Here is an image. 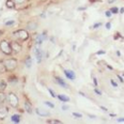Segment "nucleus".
<instances>
[{
  "instance_id": "2f4dec72",
  "label": "nucleus",
  "mask_w": 124,
  "mask_h": 124,
  "mask_svg": "<svg viewBox=\"0 0 124 124\" xmlns=\"http://www.w3.org/2000/svg\"><path fill=\"white\" fill-rule=\"evenodd\" d=\"M15 2H17V3H23V2L25 1V0H14Z\"/></svg>"
},
{
  "instance_id": "9d476101",
  "label": "nucleus",
  "mask_w": 124,
  "mask_h": 124,
  "mask_svg": "<svg viewBox=\"0 0 124 124\" xmlns=\"http://www.w3.org/2000/svg\"><path fill=\"white\" fill-rule=\"evenodd\" d=\"M8 115V109L4 107H1L0 108V119H4Z\"/></svg>"
},
{
  "instance_id": "f03ea898",
  "label": "nucleus",
  "mask_w": 124,
  "mask_h": 124,
  "mask_svg": "<svg viewBox=\"0 0 124 124\" xmlns=\"http://www.w3.org/2000/svg\"><path fill=\"white\" fill-rule=\"evenodd\" d=\"M7 101L12 107H17V105H18V97L14 93H9L7 96Z\"/></svg>"
},
{
  "instance_id": "f704fd0d",
  "label": "nucleus",
  "mask_w": 124,
  "mask_h": 124,
  "mask_svg": "<svg viewBox=\"0 0 124 124\" xmlns=\"http://www.w3.org/2000/svg\"><path fill=\"white\" fill-rule=\"evenodd\" d=\"M118 78H119V80H120V81H122V82H123V78L120 76V75H118Z\"/></svg>"
},
{
  "instance_id": "cd10ccee",
  "label": "nucleus",
  "mask_w": 124,
  "mask_h": 124,
  "mask_svg": "<svg viewBox=\"0 0 124 124\" xmlns=\"http://www.w3.org/2000/svg\"><path fill=\"white\" fill-rule=\"evenodd\" d=\"M94 92L96 93V94H99V95H102V92H101L100 90H97V89H95V90H94Z\"/></svg>"
},
{
  "instance_id": "2eb2a0df",
  "label": "nucleus",
  "mask_w": 124,
  "mask_h": 124,
  "mask_svg": "<svg viewBox=\"0 0 124 124\" xmlns=\"http://www.w3.org/2000/svg\"><path fill=\"white\" fill-rule=\"evenodd\" d=\"M11 46H12V49H14L15 51H19L20 50V46L18 45V43H13V44H11Z\"/></svg>"
},
{
  "instance_id": "f8f14e48",
  "label": "nucleus",
  "mask_w": 124,
  "mask_h": 124,
  "mask_svg": "<svg viewBox=\"0 0 124 124\" xmlns=\"http://www.w3.org/2000/svg\"><path fill=\"white\" fill-rule=\"evenodd\" d=\"M6 6L9 8V9H13V8L15 7V1L14 0H7Z\"/></svg>"
},
{
  "instance_id": "f3484780",
  "label": "nucleus",
  "mask_w": 124,
  "mask_h": 124,
  "mask_svg": "<svg viewBox=\"0 0 124 124\" xmlns=\"http://www.w3.org/2000/svg\"><path fill=\"white\" fill-rule=\"evenodd\" d=\"M38 26L35 23H29V24H28V30H34Z\"/></svg>"
},
{
  "instance_id": "393cba45",
  "label": "nucleus",
  "mask_w": 124,
  "mask_h": 124,
  "mask_svg": "<svg viewBox=\"0 0 124 124\" xmlns=\"http://www.w3.org/2000/svg\"><path fill=\"white\" fill-rule=\"evenodd\" d=\"M49 122L50 123H61V121H59V120H50Z\"/></svg>"
},
{
  "instance_id": "a878e982",
  "label": "nucleus",
  "mask_w": 124,
  "mask_h": 124,
  "mask_svg": "<svg viewBox=\"0 0 124 124\" xmlns=\"http://www.w3.org/2000/svg\"><path fill=\"white\" fill-rule=\"evenodd\" d=\"M106 16H107V17L111 16V11H107V12H106Z\"/></svg>"
},
{
  "instance_id": "c756f323",
  "label": "nucleus",
  "mask_w": 124,
  "mask_h": 124,
  "mask_svg": "<svg viewBox=\"0 0 124 124\" xmlns=\"http://www.w3.org/2000/svg\"><path fill=\"white\" fill-rule=\"evenodd\" d=\"M105 54V51L104 50H100V51H97V55H104Z\"/></svg>"
},
{
  "instance_id": "a211bd4d",
  "label": "nucleus",
  "mask_w": 124,
  "mask_h": 124,
  "mask_svg": "<svg viewBox=\"0 0 124 124\" xmlns=\"http://www.w3.org/2000/svg\"><path fill=\"white\" fill-rule=\"evenodd\" d=\"M7 87V84L4 81H0V91H2V90H4Z\"/></svg>"
},
{
  "instance_id": "bb28decb",
  "label": "nucleus",
  "mask_w": 124,
  "mask_h": 124,
  "mask_svg": "<svg viewBox=\"0 0 124 124\" xmlns=\"http://www.w3.org/2000/svg\"><path fill=\"white\" fill-rule=\"evenodd\" d=\"M111 13H115V14H116V13H118V9H117V8H113V9H111Z\"/></svg>"
},
{
  "instance_id": "39448f33",
  "label": "nucleus",
  "mask_w": 124,
  "mask_h": 124,
  "mask_svg": "<svg viewBox=\"0 0 124 124\" xmlns=\"http://www.w3.org/2000/svg\"><path fill=\"white\" fill-rule=\"evenodd\" d=\"M64 75H65L69 79H71V80H74V79L76 78V75H75L74 71H71V70H65V71H64Z\"/></svg>"
},
{
  "instance_id": "0eeeda50",
  "label": "nucleus",
  "mask_w": 124,
  "mask_h": 124,
  "mask_svg": "<svg viewBox=\"0 0 124 124\" xmlns=\"http://www.w3.org/2000/svg\"><path fill=\"white\" fill-rule=\"evenodd\" d=\"M37 113L39 116H41V117H47V116H50V112L47 111V110L45 109H42V108H37Z\"/></svg>"
},
{
  "instance_id": "aec40b11",
  "label": "nucleus",
  "mask_w": 124,
  "mask_h": 124,
  "mask_svg": "<svg viewBox=\"0 0 124 124\" xmlns=\"http://www.w3.org/2000/svg\"><path fill=\"white\" fill-rule=\"evenodd\" d=\"M14 24H15L14 20H9V22L6 23V26H12V25H14Z\"/></svg>"
},
{
  "instance_id": "c85d7f7f",
  "label": "nucleus",
  "mask_w": 124,
  "mask_h": 124,
  "mask_svg": "<svg viewBox=\"0 0 124 124\" xmlns=\"http://www.w3.org/2000/svg\"><path fill=\"white\" fill-rule=\"evenodd\" d=\"M110 24H111V23H107V24H106V28H107V29H110V27H111Z\"/></svg>"
},
{
  "instance_id": "b1692460",
  "label": "nucleus",
  "mask_w": 124,
  "mask_h": 124,
  "mask_svg": "<svg viewBox=\"0 0 124 124\" xmlns=\"http://www.w3.org/2000/svg\"><path fill=\"white\" fill-rule=\"evenodd\" d=\"M110 82H111V85H112L113 87H118V84H117V82H116L115 80H113V79H111V80H110Z\"/></svg>"
},
{
  "instance_id": "412c9836",
  "label": "nucleus",
  "mask_w": 124,
  "mask_h": 124,
  "mask_svg": "<svg viewBox=\"0 0 124 124\" xmlns=\"http://www.w3.org/2000/svg\"><path fill=\"white\" fill-rule=\"evenodd\" d=\"M73 116L74 117H77V118H81L82 117L81 113H78V112H73Z\"/></svg>"
},
{
  "instance_id": "dca6fc26",
  "label": "nucleus",
  "mask_w": 124,
  "mask_h": 124,
  "mask_svg": "<svg viewBox=\"0 0 124 124\" xmlns=\"http://www.w3.org/2000/svg\"><path fill=\"white\" fill-rule=\"evenodd\" d=\"M25 64H26V66H27V68H31V65H32V59H31L30 57H28V58L26 59Z\"/></svg>"
},
{
  "instance_id": "7ed1b4c3",
  "label": "nucleus",
  "mask_w": 124,
  "mask_h": 124,
  "mask_svg": "<svg viewBox=\"0 0 124 124\" xmlns=\"http://www.w3.org/2000/svg\"><path fill=\"white\" fill-rule=\"evenodd\" d=\"M14 35L20 41H26L28 38H29V34H28V32L26 30H17V31H15Z\"/></svg>"
},
{
  "instance_id": "f257e3e1",
  "label": "nucleus",
  "mask_w": 124,
  "mask_h": 124,
  "mask_svg": "<svg viewBox=\"0 0 124 124\" xmlns=\"http://www.w3.org/2000/svg\"><path fill=\"white\" fill-rule=\"evenodd\" d=\"M0 49H1V51L3 54H6V55H10V54L12 53V46L7 40H3L0 43Z\"/></svg>"
},
{
  "instance_id": "423d86ee",
  "label": "nucleus",
  "mask_w": 124,
  "mask_h": 124,
  "mask_svg": "<svg viewBox=\"0 0 124 124\" xmlns=\"http://www.w3.org/2000/svg\"><path fill=\"white\" fill-rule=\"evenodd\" d=\"M34 55H35V57H37V59H38V62L42 61L44 54H43V51L41 50L40 48H35V49H34Z\"/></svg>"
},
{
  "instance_id": "4468645a",
  "label": "nucleus",
  "mask_w": 124,
  "mask_h": 124,
  "mask_svg": "<svg viewBox=\"0 0 124 124\" xmlns=\"http://www.w3.org/2000/svg\"><path fill=\"white\" fill-rule=\"evenodd\" d=\"M12 121L15 123H19L20 122V116L19 115H13L12 116Z\"/></svg>"
},
{
  "instance_id": "1a4fd4ad",
  "label": "nucleus",
  "mask_w": 124,
  "mask_h": 124,
  "mask_svg": "<svg viewBox=\"0 0 124 124\" xmlns=\"http://www.w3.org/2000/svg\"><path fill=\"white\" fill-rule=\"evenodd\" d=\"M55 79H56V81L58 82V85H59V86H62L63 88H68V85L65 84V81H64L62 78H60V77H58V76H57V77H55Z\"/></svg>"
},
{
  "instance_id": "9b49d317",
  "label": "nucleus",
  "mask_w": 124,
  "mask_h": 124,
  "mask_svg": "<svg viewBox=\"0 0 124 124\" xmlns=\"http://www.w3.org/2000/svg\"><path fill=\"white\" fill-rule=\"evenodd\" d=\"M25 109H26V111H27L28 113L32 112V106H31V104L29 102H25Z\"/></svg>"
},
{
  "instance_id": "473e14b6",
  "label": "nucleus",
  "mask_w": 124,
  "mask_h": 124,
  "mask_svg": "<svg viewBox=\"0 0 124 124\" xmlns=\"http://www.w3.org/2000/svg\"><path fill=\"white\" fill-rule=\"evenodd\" d=\"M93 81H94V85H95V86H97V79H96V78H93Z\"/></svg>"
},
{
  "instance_id": "7c9ffc66",
  "label": "nucleus",
  "mask_w": 124,
  "mask_h": 124,
  "mask_svg": "<svg viewBox=\"0 0 124 124\" xmlns=\"http://www.w3.org/2000/svg\"><path fill=\"white\" fill-rule=\"evenodd\" d=\"M101 26V23H97V24H95L94 26H93V28H99Z\"/></svg>"
},
{
  "instance_id": "6ab92c4d",
  "label": "nucleus",
  "mask_w": 124,
  "mask_h": 124,
  "mask_svg": "<svg viewBox=\"0 0 124 124\" xmlns=\"http://www.w3.org/2000/svg\"><path fill=\"white\" fill-rule=\"evenodd\" d=\"M3 101H4V94L2 92H0V104H1Z\"/></svg>"
},
{
  "instance_id": "72a5a7b5",
  "label": "nucleus",
  "mask_w": 124,
  "mask_h": 124,
  "mask_svg": "<svg viewBox=\"0 0 124 124\" xmlns=\"http://www.w3.org/2000/svg\"><path fill=\"white\" fill-rule=\"evenodd\" d=\"M62 109H63V110H68L69 107H68V106H62Z\"/></svg>"
},
{
  "instance_id": "c9c22d12",
  "label": "nucleus",
  "mask_w": 124,
  "mask_h": 124,
  "mask_svg": "<svg viewBox=\"0 0 124 124\" xmlns=\"http://www.w3.org/2000/svg\"><path fill=\"white\" fill-rule=\"evenodd\" d=\"M118 122H124V118H122V119H118Z\"/></svg>"
},
{
  "instance_id": "ddd939ff",
  "label": "nucleus",
  "mask_w": 124,
  "mask_h": 124,
  "mask_svg": "<svg viewBox=\"0 0 124 124\" xmlns=\"http://www.w3.org/2000/svg\"><path fill=\"white\" fill-rule=\"evenodd\" d=\"M58 99L61 101V102H64V103H68L69 101H70V97L69 96H66V95H58Z\"/></svg>"
},
{
  "instance_id": "6e6552de",
  "label": "nucleus",
  "mask_w": 124,
  "mask_h": 124,
  "mask_svg": "<svg viewBox=\"0 0 124 124\" xmlns=\"http://www.w3.org/2000/svg\"><path fill=\"white\" fill-rule=\"evenodd\" d=\"M45 39H46V33L45 32L42 33V34H39V35H37V38H35V43L41 44L43 41H45Z\"/></svg>"
},
{
  "instance_id": "5701e85b",
  "label": "nucleus",
  "mask_w": 124,
  "mask_h": 124,
  "mask_svg": "<svg viewBox=\"0 0 124 124\" xmlns=\"http://www.w3.org/2000/svg\"><path fill=\"white\" fill-rule=\"evenodd\" d=\"M45 105L49 106V107H51V108H54V107H55V105H54V104H51V103H49V102H45Z\"/></svg>"
},
{
  "instance_id": "20e7f679",
  "label": "nucleus",
  "mask_w": 124,
  "mask_h": 124,
  "mask_svg": "<svg viewBox=\"0 0 124 124\" xmlns=\"http://www.w3.org/2000/svg\"><path fill=\"white\" fill-rule=\"evenodd\" d=\"M4 66H6V70H14L17 66V61L15 59H8V60L4 61Z\"/></svg>"
},
{
  "instance_id": "4be33fe9",
  "label": "nucleus",
  "mask_w": 124,
  "mask_h": 124,
  "mask_svg": "<svg viewBox=\"0 0 124 124\" xmlns=\"http://www.w3.org/2000/svg\"><path fill=\"white\" fill-rule=\"evenodd\" d=\"M48 91H49V94H50V95H51V96H53V97H55V96H56L55 92H54V91H53V90H51V89H48Z\"/></svg>"
}]
</instances>
